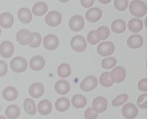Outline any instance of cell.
Returning <instances> with one entry per match:
<instances>
[{
	"mask_svg": "<svg viewBox=\"0 0 159 119\" xmlns=\"http://www.w3.org/2000/svg\"><path fill=\"white\" fill-rule=\"evenodd\" d=\"M129 11L134 17H143L147 13V6L142 0H134L129 6Z\"/></svg>",
	"mask_w": 159,
	"mask_h": 119,
	"instance_id": "6da1fadb",
	"label": "cell"
},
{
	"mask_svg": "<svg viewBox=\"0 0 159 119\" xmlns=\"http://www.w3.org/2000/svg\"><path fill=\"white\" fill-rule=\"evenodd\" d=\"M28 64L27 60L21 56L13 58L10 62V68L16 73H23L27 70Z\"/></svg>",
	"mask_w": 159,
	"mask_h": 119,
	"instance_id": "7a4b0ae2",
	"label": "cell"
},
{
	"mask_svg": "<svg viewBox=\"0 0 159 119\" xmlns=\"http://www.w3.org/2000/svg\"><path fill=\"white\" fill-rule=\"evenodd\" d=\"M70 46L75 52H82L85 51L87 48V42L85 38L82 36L76 35L71 39Z\"/></svg>",
	"mask_w": 159,
	"mask_h": 119,
	"instance_id": "3957f363",
	"label": "cell"
},
{
	"mask_svg": "<svg viewBox=\"0 0 159 119\" xmlns=\"http://www.w3.org/2000/svg\"><path fill=\"white\" fill-rule=\"evenodd\" d=\"M114 51H115V45L111 42H103L99 44L97 46V52L98 54L103 57L111 55Z\"/></svg>",
	"mask_w": 159,
	"mask_h": 119,
	"instance_id": "277c9868",
	"label": "cell"
},
{
	"mask_svg": "<svg viewBox=\"0 0 159 119\" xmlns=\"http://www.w3.org/2000/svg\"><path fill=\"white\" fill-rule=\"evenodd\" d=\"M46 24L48 26L55 27L58 26L62 22L61 14L57 11H52L48 12L44 18Z\"/></svg>",
	"mask_w": 159,
	"mask_h": 119,
	"instance_id": "5b68a950",
	"label": "cell"
},
{
	"mask_svg": "<svg viewBox=\"0 0 159 119\" xmlns=\"http://www.w3.org/2000/svg\"><path fill=\"white\" fill-rule=\"evenodd\" d=\"M98 86V79L93 76H89L84 78L80 83V89L84 92H89Z\"/></svg>",
	"mask_w": 159,
	"mask_h": 119,
	"instance_id": "8992f818",
	"label": "cell"
},
{
	"mask_svg": "<svg viewBox=\"0 0 159 119\" xmlns=\"http://www.w3.org/2000/svg\"><path fill=\"white\" fill-rule=\"evenodd\" d=\"M43 46L47 51H54L59 46V39L54 34H48L43 38Z\"/></svg>",
	"mask_w": 159,
	"mask_h": 119,
	"instance_id": "52a82bcc",
	"label": "cell"
},
{
	"mask_svg": "<svg viewBox=\"0 0 159 119\" xmlns=\"http://www.w3.org/2000/svg\"><path fill=\"white\" fill-rule=\"evenodd\" d=\"M138 108L132 103H127L123 107L122 114L126 119H134L138 115Z\"/></svg>",
	"mask_w": 159,
	"mask_h": 119,
	"instance_id": "ba28073f",
	"label": "cell"
},
{
	"mask_svg": "<svg viewBox=\"0 0 159 119\" xmlns=\"http://www.w3.org/2000/svg\"><path fill=\"white\" fill-rule=\"evenodd\" d=\"M84 19L80 15H74L70 19L68 25L70 29L74 32H79L82 31L84 27Z\"/></svg>",
	"mask_w": 159,
	"mask_h": 119,
	"instance_id": "9c48e42d",
	"label": "cell"
},
{
	"mask_svg": "<svg viewBox=\"0 0 159 119\" xmlns=\"http://www.w3.org/2000/svg\"><path fill=\"white\" fill-rule=\"evenodd\" d=\"M33 34L29 30L21 29L17 33V41L23 46L29 45L31 42Z\"/></svg>",
	"mask_w": 159,
	"mask_h": 119,
	"instance_id": "30bf717a",
	"label": "cell"
},
{
	"mask_svg": "<svg viewBox=\"0 0 159 119\" xmlns=\"http://www.w3.org/2000/svg\"><path fill=\"white\" fill-rule=\"evenodd\" d=\"M92 108L98 113L105 112L108 107V102L106 98L103 97H97L92 101Z\"/></svg>",
	"mask_w": 159,
	"mask_h": 119,
	"instance_id": "8fae6325",
	"label": "cell"
},
{
	"mask_svg": "<svg viewBox=\"0 0 159 119\" xmlns=\"http://www.w3.org/2000/svg\"><path fill=\"white\" fill-rule=\"evenodd\" d=\"M109 73H110V76L114 83H122L126 77L125 69L121 66H117L115 68Z\"/></svg>",
	"mask_w": 159,
	"mask_h": 119,
	"instance_id": "7c38bea8",
	"label": "cell"
},
{
	"mask_svg": "<svg viewBox=\"0 0 159 119\" xmlns=\"http://www.w3.org/2000/svg\"><path fill=\"white\" fill-rule=\"evenodd\" d=\"M14 53L13 44L9 41H6L0 44V55L4 58H11Z\"/></svg>",
	"mask_w": 159,
	"mask_h": 119,
	"instance_id": "4fadbf2b",
	"label": "cell"
},
{
	"mask_svg": "<svg viewBox=\"0 0 159 119\" xmlns=\"http://www.w3.org/2000/svg\"><path fill=\"white\" fill-rule=\"evenodd\" d=\"M29 94L33 98H40L44 93V87L41 83H34L29 87Z\"/></svg>",
	"mask_w": 159,
	"mask_h": 119,
	"instance_id": "5bb4252c",
	"label": "cell"
},
{
	"mask_svg": "<svg viewBox=\"0 0 159 119\" xmlns=\"http://www.w3.org/2000/svg\"><path fill=\"white\" fill-rule=\"evenodd\" d=\"M46 62L41 56H33L29 61V66L33 71H41L45 66Z\"/></svg>",
	"mask_w": 159,
	"mask_h": 119,
	"instance_id": "9a60e30c",
	"label": "cell"
},
{
	"mask_svg": "<svg viewBox=\"0 0 159 119\" xmlns=\"http://www.w3.org/2000/svg\"><path fill=\"white\" fill-rule=\"evenodd\" d=\"M102 11L98 7H92L89 9L86 13V18L89 22L96 23L101 19Z\"/></svg>",
	"mask_w": 159,
	"mask_h": 119,
	"instance_id": "2e32d148",
	"label": "cell"
},
{
	"mask_svg": "<svg viewBox=\"0 0 159 119\" xmlns=\"http://www.w3.org/2000/svg\"><path fill=\"white\" fill-rule=\"evenodd\" d=\"M14 23L13 15L9 12H3L0 14V27L4 29L11 28Z\"/></svg>",
	"mask_w": 159,
	"mask_h": 119,
	"instance_id": "e0dca14e",
	"label": "cell"
},
{
	"mask_svg": "<svg viewBox=\"0 0 159 119\" xmlns=\"http://www.w3.org/2000/svg\"><path fill=\"white\" fill-rule=\"evenodd\" d=\"M127 44L130 48L138 49L143 45L144 40L143 38L139 34H133L127 39Z\"/></svg>",
	"mask_w": 159,
	"mask_h": 119,
	"instance_id": "ac0fdd59",
	"label": "cell"
},
{
	"mask_svg": "<svg viewBox=\"0 0 159 119\" xmlns=\"http://www.w3.org/2000/svg\"><path fill=\"white\" fill-rule=\"evenodd\" d=\"M17 17L20 22L24 24L31 23L33 19L32 13L29 9L27 7L20 8L17 12Z\"/></svg>",
	"mask_w": 159,
	"mask_h": 119,
	"instance_id": "d6986e66",
	"label": "cell"
},
{
	"mask_svg": "<svg viewBox=\"0 0 159 119\" xmlns=\"http://www.w3.org/2000/svg\"><path fill=\"white\" fill-rule=\"evenodd\" d=\"M2 96L5 100L9 102L14 101L18 97V91L16 87L8 86L3 89Z\"/></svg>",
	"mask_w": 159,
	"mask_h": 119,
	"instance_id": "ffe728a7",
	"label": "cell"
},
{
	"mask_svg": "<svg viewBox=\"0 0 159 119\" xmlns=\"http://www.w3.org/2000/svg\"><path fill=\"white\" fill-rule=\"evenodd\" d=\"M54 89L59 95H64L70 91V85L66 80L61 79V80H58L56 82L55 85H54Z\"/></svg>",
	"mask_w": 159,
	"mask_h": 119,
	"instance_id": "44dd1931",
	"label": "cell"
},
{
	"mask_svg": "<svg viewBox=\"0 0 159 119\" xmlns=\"http://www.w3.org/2000/svg\"><path fill=\"white\" fill-rule=\"evenodd\" d=\"M37 109L41 115H48L52 112V105L47 99H43L39 103Z\"/></svg>",
	"mask_w": 159,
	"mask_h": 119,
	"instance_id": "7402d4cb",
	"label": "cell"
},
{
	"mask_svg": "<svg viewBox=\"0 0 159 119\" xmlns=\"http://www.w3.org/2000/svg\"><path fill=\"white\" fill-rule=\"evenodd\" d=\"M70 105V100L66 97H60L54 103V106L57 111L61 112L67 111Z\"/></svg>",
	"mask_w": 159,
	"mask_h": 119,
	"instance_id": "603a6c76",
	"label": "cell"
},
{
	"mask_svg": "<svg viewBox=\"0 0 159 119\" xmlns=\"http://www.w3.org/2000/svg\"><path fill=\"white\" fill-rule=\"evenodd\" d=\"M24 110L29 115H34L37 113V106L31 98H26L23 102Z\"/></svg>",
	"mask_w": 159,
	"mask_h": 119,
	"instance_id": "cb8c5ba5",
	"label": "cell"
},
{
	"mask_svg": "<svg viewBox=\"0 0 159 119\" xmlns=\"http://www.w3.org/2000/svg\"><path fill=\"white\" fill-rule=\"evenodd\" d=\"M48 6L44 2H37L33 5L32 7V13L34 15L41 17L47 12Z\"/></svg>",
	"mask_w": 159,
	"mask_h": 119,
	"instance_id": "d4e9b609",
	"label": "cell"
},
{
	"mask_svg": "<svg viewBox=\"0 0 159 119\" xmlns=\"http://www.w3.org/2000/svg\"><path fill=\"white\" fill-rule=\"evenodd\" d=\"M143 28V23L141 19L134 18L131 19L128 23V29L133 33L140 32Z\"/></svg>",
	"mask_w": 159,
	"mask_h": 119,
	"instance_id": "484cf974",
	"label": "cell"
},
{
	"mask_svg": "<svg viewBox=\"0 0 159 119\" xmlns=\"http://www.w3.org/2000/svg\"><path fill=\"white\" fill-rule=\"evenodd\" d=\"M20 108L17 105H11L7 107L5 111L6 116L9 119H17L20 115Z\"/></svg>",
	"mask_w": 159,
	"mask_h": 119,
	"instance_id": "4316f807",
	"label": "cell"
},
{
	"mask_svg": "<svg viewBox=\"0 0 159 119\" xmlns=\"http://www.w3.org/2000/svg\"><path fill=\"white\" fill-rule=\"evenodd\" d=\"M112 31L117 34L123 33L126 29V23L122 19H116L111 23Z\"/></svg>",
	"mask_w": 159,
	"mask_h": 119,
	"instance_id": "83f0119b",
	"label": "cell"
},
{
	"mask_svg": "<svg viewBox=\"0 0 159 119\" xmlns=\"http://www.w3.org/2000/svg\"><path fill=\"white\" fill-rule=\"evenodd\" d=\"M72 69L69 64L66 63H62L58 67L57 73L60 77L66 78L71 75Z\"/></svg>",
	"mask_w": 159,
	"mask_h": 119,
	"instance_id": "f1b7e54d",
	"label": "cell"
},
{
	"mask_svg": "<svg viewBox=\"0 0 159 119\" xmlns=\"http://www.w3.org/2000/svg\"><path fill=\"white\" fill-rule=\"evenodd\" d=\"M72 104L76 108H82L86 105L87 99L84 95L77 94V95L73 96L72 99Z\"/></svg>",
	"mask_w": 159,
	"mask_h": 119,
	"instance_id": "f546056e",
	"label": "cell"
},
{
	"mask_svg": "<svg viewBox=\"0 0 159 119\" xmlns=\"http://www.w3.org/2000/svg\"><path fill=\"white\" fill-rule=\"evenodd\" d=\"M99 82L102 86L104 87H110L113 85V81L110 76V73L109 72H103L99 77Z\"/></svg>",
	"mask_w": 159,
	"mask_h": 119,
	"instance_id": "4dcf8cb0",
	"label": "cell"
},
{
	"mask_svg": "<svg viewBox=\"0 0 159 119\" xmlns=\"http://www.w3.org/2000/svg\"><path fill=\"white\" fill-rule=\"evenodd\" d=\"M109 34H110V31L109 28L105 26L99 27L96 31V34L99 41H103L108 38Z\"/></svg>",
	"mask_w": 159,
	"mask_h": 119,
	"instance_id": "1f68e13d",
	"label": "cell"
},
{
	"mask_svg": "<svg viewBox=\"0 0 159 119\" xmlns=\"http://www.w3.org/2000/svg\"><path fill=\"white\" fill-rule=\"evenodd\" d=\"M117 63V60L113 57L104 58L102 61V66L105 69H110L115 67Z\"/></svg>",
	"mask_w": 159,
	"mask_h": 119,
	"instance_id": "d6a6232c",
	"label": "cell"
},
{
	"mask_svg": "<svg viewBox=\"0 0 159 119\" xmlns=\"http://www.w3.org/2000/svg\"><path fill=\"white\" fill-rule=\"evenodd\" d=\"M128 99L129 96L127 94H121V95H119L113 99V100L112 101V105L113 107L121 106L128 101Z\"/></svg>",
	"mask_w": 159,
	"mask_h": 119,
	"instance_id": "836d02e7",
	"label": "cell"
},
{
	"mask_svg": "<svg viewBox=\"0 0 159 119\" xmlns=\"http://www.w3.org/2000/svg\"><path fill=\"white\" fill-rule=\"evenodd\" d=\"M33 39L31 42L29 44V46L33 48H36L41 46L42 43V37L41 34L38 33H33Z\"/></svg>",
	"mask_w": 159,
	"mask_h": 119,
	"instance_id": "e575fe53",
	"label": "cell"
},
{
	"mask_svg": "<svg viewBox=\"0 0 159 119\" xmlns=\"http://www.w3.org/2000/svg\"><path fill=\"white\" fill-rule=\"evenodd\" d=\"M128 0H114V7L119 11H123L127 9Z\"/></svg>",
	"mask_w": 159,
	"mask_h": 119,
	"instance_id": "d590c367",
	"label": "cell"
},
{
	"mask_svg": "<svg viewBox=\"0 0 159 119\" xmlns=\"http://www.w3.org/2000/svg\"><path fill=\"white\" fill-rule=\"evenodd\" d=\"M87 41L89 44L91 45H96L99 42V40L96 34V30H93V31L89 32L87 36Z\"/></svg>",
	"mask_w": 159,
	"mask_h": 119,
	"instance_id": "8d00e7d4",
	"label": "cell"
},
{
	"mask_svg": "<svg viewBox=\"0 0 159 119\" xmlns=\"http://www.w3.org/2000/svg\"><path fill=\"white\" fill-rule=\"evenodd\" d=\"M147 94L143 93L139 96L137 100V104L139 107L146 109L147 108Z\"/></svg>",
	"mask_w": 159,
	"mask_h": 119,
	"instance_id": "74e56055",
	"label": "cell"
},
{
	"mask_svg": "<svg viewBox=\"0 0 159 119\" xmlns=\"http://www.w3.org/2000/svg\"><path fill=\"white\" fill-rule=\"evenodd\" d=\"M84 116L85 119H96L98 117V113L94 111L92 107H90L85 111Z\"/></svg>",
	"mask_w": 159,
	"mask_h": 119,
	"instance_id": "f35d334b",
	"label": "cell"
},
{
	"mask_svg": "<svg viewBox=\"0 0 159 119\" xmlns=\"http://www.w3.org/2000/svg\"><path fill=\"white\" fill-rule=\"evenodd\" d=\"M8 72V66L6 62L0 60V77H2L6 76Z\"/></svg>",
	"mask_w": 159,
	"mask_h": 119,
	"instance_id": "ab89813d",
	"label": "cell"
},
{
	"mask_svg": "<svg viewBox=\"0 0 159 119\" xmlns=\"http://www.w3.org/2000/svg\"><path fill=\"white\" fill-rule=\"evenodd\" d=\"M137 87H138V89L141 91L147 92V79L144 78L141 79V80L138 83Z\"/></svg>",
	"mask_w": 159,
	"mask_h": 119,
	"instance_id": "60d3db41",
	"label": "cell"
},
{
	"mask_svg": "<svg viewBox=\"0 0 159 119\" xmlns=\"http://www.w3.org/2000/svg\"><path fill=\"white\" fill-rule=\"evenodd\" d=\"M80 2L84 7L89 8L93 5L94 0H80Z\"/></svg>",
	"mask_w": 159,
	"mask_h": 119,
	"instance_id": "b9f144b4",
	"label": "cell"
},
{
	"mask_svg": "<svg viewBox=\"0 0 159 119\" xmlns=\"http://www.w3.org/2000/svg\"><path fill=\"white\" fill-rule=\"evenodd\" d=\"M102 4H108L111 2V0H98Z\"/></svg>",
	"mask_w": 159,
	"mask_h": 119,
	"instance_id": "7bdbcfd3",
	"label": "cell"
},
{
	"mask_svg": "<svg viewBox=\"0 0 159 119\" xmlns=\"http://www.w3.org/2000/svg\"><path fill=\"white\" fill-rule=\"evenodd\" d=\"M58 1L61 3H66L69 1V0H58Z\"/></svg>",
	"mask_w": 159,
	"mask_h": 119,
	"instance_id": "ee69618b",
	"label": "cell"
},
{
	"mask_svg": "<svg viewBox=\"0 0 159 119\" xmlns=\"http://www.w3.org/2000/svg\"><path fill=\"white\" fill-rule=\"evenodd\" d=\"M0 119H6V118L3 116H0Z\"/></svg>",
	"mask_w": 159,
	"mask_h": 119,
	"instance_id": "f6af8a7d",
	"label": "cell"
},
{
	"mask_svg": "<svg viewBox=\"0 0 159 119\" xmlns=\"http://www.w3.org/2000/svg\"><path fill=\"white\" fill-rule=\"evenodd\" d=\"M1 34H2V29L0 28V36H1Z\"/></svg>",
	"mask_w": 159,
	"mask_h": 119,
	"instance_id": "bcb514c9",
	"label": "cell"
},
{
	"mask_svg": "<svg viewBox=\"0 0 159 119\" xmlns=\"http://www.w3.org/2000/svg\"><path fill=\"white\" fill-rule=\"evenodd\" d=\"M145 26L147 27V19H145Z\"/></svg>",
	"mask_w": 159,
	"mask_h": 119,
	"instance_id": "7dc6e473",
	"label": "cell"
},
{
	"mask_svg": "<svg viewBox=\"0 0 159 119\" xmlns=\"http://www.w3.org/2000/svg\"><path fill=\"white\" fill-rule=\"evenodd\" d=\"M0 111H1V106H0Z\"/></svg>",
	"mask_w": 159,
	"mask_h": 119,
	"instance_id": "c3c4849f",
	"label": "cell"
}]
</instances>
